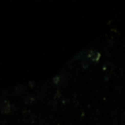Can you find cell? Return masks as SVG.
I'll use <instances>...</instances> for the list:
<instances>
[{
	"label": "cell",
	"instance_id": "2",
	"mask_svg": "<svg viewBox=\"0 0 125 125\" xmlns=\"http://www.w3.org/2000/svg\"><path fill=\"white\" fill-rule=\"evenodd\" d=\"M120 125H125V124H120Z\"/></svg>",
	"mask_w": 125,
	"mask_h": 125
},
{
	"label": "cell",
	"instance_id": "1",
	"mask_svg": "<svg viewBox=\"0 0 125 125\" xmlns=\"http://www.w3.org/2000/svg\"><path fill=\"white\" fill-rule=\"evenodd\" d=\"M87 57H88V59H90L93 62H98L101 58V54L95 50H91L87 53Z\"/></svg>",
	"mask_w": 125,
	"mask_h": 125
}]
</instances>
